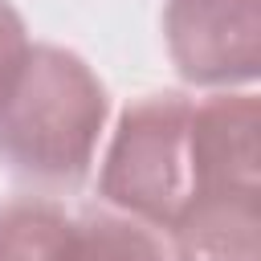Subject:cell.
Segmentation results:
<instances>
[{
  "instance_id": "obj_4",
  "label": "cell",
  "mask_w": 261,
  "mask_h": 261,
  "mask_svg": "<svg viewBox=\"0 0 261 261\" xmlns=\"http://www.w3.org/2000/svg\"><path fill=\"white\" fill-rule=\"evenodd\" d=\"M261 106L249 90H216L192 102L188 159L196 196H261Z\"/></svg>"
},
{
  "instance_id": "obj_6",
  "label": "cell",
  "mask_w": 261,
  "mask_h": 261,
  "mask_svg": "<svg viewBox=\"0 0 261 261\" xmlns=\"http://www.w3.org/2000/svg\"><path fill=\"white\" fill-rule=\"evenodd\" d=\"M69 220L65 208L41 196L0 204V261H65Z\"/></svg>"
},
{
  "instance_id": "obj_7",
  "label": "cell",
  "mask_w": 261,
  "mask_h": 261,
  "mask_svg": "<svg viewBox=\"0 0 261 261\" xmlns=\"http://www.w3.org/2000/svg\"><path fill=\"white\" fill-rule=\"evenodd\" d=\"M65 261H167L159 237L122 212H86L69 220Z\"/></svg>"
},
{
  "instance_id": "obj_2",
  "label": "cell",
  "mask_w": 261,
  "mask_h": 261,
  "mask_svg": "<svg viewBox=\"0 0 261 261\" xmlns=\"http://www.w3.org/2000/svg\"><path fill=\"white\" fill-rule=\"evenodd\" d=\"M188 118L192 98L179 90H155L122 106L98 171V196L114 212L171 232L192 204Z\"/></svg>"
},
{
  "instance_id": "obj_5",
  "label": "cell",
  "mask_w": 261,
  "mask_h": 261,
  "mask_svg": "<svg viewBox=\"0 0 261 261\" xmlns=\"http://www.w3.org/2000/svg\"><path fill=\"white\" fill-rule=\"evenodd\" d=\"M171 241L175 261H261V196H196Z\"/></svg>"
},
{
  "instance_id": "obj_1",
  "label": "cell",
  "mask_w": 261,
  "mask_h": 261,
  "mask_svg": "<svg viewBox=\"0 0 261 261\" xmlns=\"http://www.w3.org/2000/svg\"><path fill=\"white\" fill-rule=\"evenodd\" d=\"M110 118V94L86 57L61 45H29L0 98V163L33 184H77Z\"/></svg>"
},
{
  "instance_id": "obj_3",
  "label": "cell",
  "mask_w": 261,
  "mask_h": 261,
  "mask_svg": "<svg viewBox=\"0 0 261 261\" xmlns=\"http://www.w3.org/2000/svg\"><path fill=\"white\" fill-rule=\"evenodd\" d=\"M163 45L192 86H249L261 73V0H167Z\"/></svg>"
},
{
  "instance_id": "obj_8",
  "label": "cell",
  "mask_w": 261,
  "mask_h": 261,
  "mask_svg": "<svg viewBox=\"0 0 261 261\" xmlns=\"http://www.w3.org/2000/svg\"><path fill=\"white\" fill-rule=\"evenodd\" d=\"M29 45H33V41H29L24 16L12 8V0H0V98H4V90L12 86L20 61H24V53H29Z\"/></svg>"
}]
</instances>
